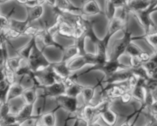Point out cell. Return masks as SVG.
<instances>
[{
    "label": "cell",
    "mask_w": 157,
    "mask_h": 126,
    "mask_svg": "<svg viewBox=\"0 0 157 126\" xmlns=\"http://www.w3.org/2000/svg\"><path fill=\"white\" fill-rule=\"evenodd\" d=\"M123 31H124L123 38L116 40L113 43L108 60L119 61L120 57L126 53V50H127L129 44L133 41V36L132 35V32L129 30L128 26H127L123 30Z\"/></svg>",
    "instance_id": "1"
},
{
    "label": "cell",
    "mask_w": 157,
    "mask_h": 126,
    "mask_svg": "<svg viewBox=\"0 0 157 126\" xmlns=\"http://www.w3.org/2000/svg\"><path fill=\"white\" fill-rule=\"evenodd\" d=\"M43 50V49H40L38 47V44H35L32 48L29 59L27 60L28 64L33 72L42 70L51 64V63L44 57Z\"/></svg>",
    "instance_id": "2"
},
{
    "label": "cell",
    "mask_w": 157,
    "mask_h": 126,
    "mask_svg": "<svg viewBox=\"0 0 157 126\" xmlns=\"http://www.w3.org/2000/svg\"><path fill=\"white\" fill-rule=\"evenodd\" d=\"M34 76L38 82L40 87H46V86L52 85L55 83L62 82L63 80L58 76L50 65L45 68L40 70L38 71L34 72ZM38 87V88H39Z\"/></svg>",
    "instance_id": "3"
},
{
    "label": "cell",
    "mask_w": 157,
    "mask_h": 126,
    "mask_svg": "<svg viewBox=\"0 0 157 126\" xmlns=\"http://www.w3.org/2000/svg\"><path fill=\"white\" fill-rule=\"evenodd\" d=\"M156 6L157 0H155L145 10L140 11V12H136L133 13L135 15V17L137 18L139 22L141 24V25L145 29V35L150 34V30H151L152 28H155L156 31L157 29V27L155 25L154 23H153V20L151 19L152 13L157 11Z\"/></svg>",
    "instance_id": "4"
},
{
    "label": "cell",
    "mask_w": 157,
    "mask_h": 126,
    "mask_svg": "<svg viewBox=\"0 0 157 126\" xmlns=\"http://www.w3.org/2000/svg\"><path fill=\"white\" fill-rule=\"evenodd\" d=\"M130 68V66H126L124 64H121L120 61H111V60H107L104 64L102 65H94L92 66L90 69L84 71V73H80L79 76H82V75L86 74V73H89L93 70H101L103 71L105 74L106 78L109 77L110 76L113 75L116 72L119 71L121 70H124V69Z\"/></svg>",
    "instance_id": "5"
},
{
    "label": "cell",
    "mask_w": 157,
    "mask_h": 126,
    "mask_svg": "<svg viewBox=\"0 0 157 126\" xmlns=\"http://www.w3.org/2000/svg\"><path fill=\"white\" fill-rule=\"evenodd\" d=\"M87 64H91L92 66L96 65L97 57L95 54L87 53L84 55H79L67 62V67L72 73L80 70Z\"/></svg>",
    "instance_id": "6"
},
{
    "label": "cell",
    "mask_w": 157,
    "mask_h": 126,
    "mask_svg": "<svg viewBox=\"0 0 157 126\" xmlns=\"http://www.w3.org/2000/svg\"><path fill=\"white\" fill-rule=\"evenodd\" d=\"M55 99L58 102V105L56 109L52 110L54 113H55L58 109H63L67 111L69 115L75 116L79 110L80 107L78 106V98L71 97L66 95H61L55 98Z\"/></svg>",
    "instance_id": "7"
},
{
    "label": "cell",
    "mask_w": 157,
    "mask_h": 126,
    "mask_svg": "<svg viewBox=\"0 0 157 126\" xmlns=\"http://www.w3.org/2000/svg\"><path fill=\"white\" fill-rule=\"evenodd\" d=\"M39 88L42 89V95L40 97H42L45 99L47 98H56L61 95L65 94L66 87L63 82L55 83L52 85L46 86V87H40Z\"/></svg>",
    "instance_id": "8"
},
{
    "label": "cell",
    "mask_w": 157,
    "mask_h": 126,
    "mask_svg": "<svg viewBox=\"0 0 157 126\" xmlns=\"http://www.w3.org/2000/svg\"><path fill=\"white\" fill-rule=\"evenodd\" d=\"M37 39L41 40V42H42L43 45H44L42 48L43 50L46 47L52 46V47H56V48H58V50H60L62 52L64 48V46H62L61 44H59V43L55 41L54 36L49 32L48 28H41V31H40L38 36H37Z\"/></svg>",
    "instance_id": "9"
},
{
    "label": "cell",
    "mask_w": 157,
    "mask_h": 126,
    "mask_svg": "<svg viewBox=\"0 0 157 126\" xmlns=\"http://www.w3.org/2000/svg\"><path fill=\"white\" fill-rule=\"evenodd\" d=\"M132 74H133V73H132L131 68L121 70L113 73L109 77L106 78L104 80V82L107 83V84L122 83L127 82L129 78L132 76Z\"/></svg>",
    "instance_id": "10"
},
{
    "label": "cell",
    "mask_w": 157,
    "mask_h": 126,
    "mask_svg": "<svg viewBox=\"0 0 157 126\" xmlns=\"http://www.w3.org/2000/svg\"><path fill=\"white\" fill-rule=\"evenodd\" d=\"M27 12L26 20L32 24L33 21L40 20L44 14V7L43 5L38 4L32 6H25Z\"/></svg>",
    "instance_id": "11"
},
{
    "label": "cell",
    "mask_w": 157,
    "mask_h": 126,
    "mask_svg": "<svg viewBox=\"0 0 157 126\" xmlns=\"http://www.w3.org/2000/svg\"><path fill=\"white\" fill-rule=\"evenodd\" d=\"M127 26H128V21H124L119 16H115L109 21L107 34L110 37H113L114 34H116L119 31H123Z\"/></svg>",
    "instance_id": "12"
},
{
    "label": "cell",
    "mask_w": 157,
    "mask_h": 126,
    "mask_svg": "<svg viewBox=\"0 0 157 126\" xmlns=\"http://www.w3.org/2000/svg\"><path fill=\"white\" fill-rule=\"evenodd\" d=\"M155 0H127L125 7L129 12H140L147 9Z\"/></svg>",
    "instance_id": "13"
},
{
    "label": "cell",
    "mask_w": 157,
    "mask_h": 126,
    "mask_svg": "<svg viewBox=\"0 0 157 126\" xmlns=\"http://www.w3.org/2000/svg\"><path fill=\"white\" fill-rule=\"evenodd\" d=\"M81 14L87 16L102 14L101 9L96 0H87L81 8Z\"/></svg>",
    "instance_id": "14"
},
{
    "label": "cell",
    "mask_w": 157,
    "mask_h": 126,
    "mask_svg": "<svg viewBox=\"0 0 157 126\" xmlns=\"http://www.w3.org/2000/svg\"><path fill=\"white\" fill-rule=\"evenodd\" d=\"M79 55L83 54L79 47L75 44L74 45L68 46V47H64V50L62 51V59H61V62L67 63L71 59H73V58L76 57L77 56H79Z\"/></svg>",
    "instance_id": "15"
},
{
    "label": "cell",
    "mask_w": 157,
    "mask_h": 126,
    "mask_svg": "<svg viewBox=\"0 0 157 126\" xmlns=\"http://www.w3.org/2000/svg\"><path fill=\"white\" fill-rule=\"evenodd\" d=\"M51 66L53 67L55 71L56 72L57 74L64 80L67 79L70 76L72 75V72L69 70L67 67V63L64 62H58V63H51Z\"/></svg>",
    "instance_id": "16"
},
{
    "label": "cell",
    "mask_w": 157,
    "mask_h": 126,
    "mask_svg": "<svg viewBox=\"0 0 157 126\" xmlns=\"http://www.w3.org/2000/svg\"><path fill=\"white\" fill-rule=\"evenodd\" d=\"M144 83H145V80L139 78V80H138V83L135 88L133 90H131L133 99H136V100L140 102L141 105L144 104V99H145L146 90L145 87H144Z\"/></svg>",
    "instance_id": "17"
},
{
    "label": "cell",
    "mask_w": 157,
    "mask_h": 126,
    "mask_svg": "<svg viewBox=\"0 0 157 126\" xmlns=\"http://www.w3.org/2000/svg\"><path fill=\"white\" fill-rule=\"evenodd\" d=\"M34 106H35V104H32V105H29V104H25L20 110L18 111V113L15 115V117H16L17 122L18 123H21L24 121L27 120L29 118L32 117L33 115L34 110Z\"/></svg>",
    "instance_id": "18"
},
{
    "label": "cell",
    "mask_w": 157,
    "mask_h": 126,
    "mask_svg": "<svg viewBox=\"0 0 157 126\" xmlns=\"http://www.w3.org/2000/svg\"><path fill=\"white\" fill-rule=\"evenodd\" d=\"M30 25L31 24L26 19L23 21H18V20H15L14 18H11L9 28L12 29L13 31H16L17 33L19 34L21 36H22V35H24L25 32L27 30L28 28Z\"/></svg>",
    "instance_id": "19"
},
{
    "label": "cell",
    "mask_w": 157,
    "mask_h": 126,
    "mask_svg": "<svg viewBox=\"0 0 157 126\" xmlns=\"http://www.w3.org/2000/svg\"><path fill=\"white\" fill-rule=\"evenodd\" d=\"M25 89V88L23 87L21 83L16 82L14 84H12V85H11L9 90V93H8L7 102H10L13 99L22 96V93L24 92Z\"/></svg>",
    "instance_id": "20"
},
{
    "label": "cell",
    "mask_w": 157,
    "mask_h": 126,
    "mask_svg": "<svg viewBox=\"0 0 157 126\" xmlns=\"http://www.w3.org/2000/svg\"><path fill=\"white\" fill-rule=\"evenodd\" d=\"M8 58H6L3 63V69H4V73H5V80L8 84L9 85H12L15 83L17 82V76L15 75V71L9 65V62H8Z\"/></svg>",
    "instance_id": "21"
},
{
    "label": "cell",
    "mask_w": 157,
    "mask_h": 126,
    "mask_svg": "<svg viewBox=\"0 0 157 126\" xmlns=\"http://www.w3.org/2000/svg\"><path fill=\"white\" fill-rule=\"evenodd\" d=\"M35 44H37V37H32L30 41L25 46H24L22 48L19 49L17 51L18 52V56H20L23 60L27 61L29 56H30V54L32 52V48H33Z\"/></svg>",
    "instance_id": "22"
},
{
    "label": "cell",
    "mask_w": 157,
    "mask_h": 126,
    "mask_svg": "<svg viewBox=\"0 0 157 126\" xmlns=\"http://www.w3.org/2000/svg\"><path fill=\"white\" fill-rule=\"evenodd\" d=\"M25 101V104H29V105H32V104H35L36 102V99L38 98V95H37V88L34 86L28 89H25L24 92L21 96Z\"/></svg>",
    "instance_id": "23"
},
{
    "label": "cell",
    "mask_w": 157,
    "mask_h": 126,
    "mask_svg": "<svg viewBox=\"0 0 157 126\" xmlns=\"http://www.w3.org/2000/svg\"><path fill=\"white\" fill-rule=\"evenodd\" d=\"M104 122L109 126H113L117 121V114L112 111L110 109H108L104 113H101V117Z\"/></svg>",
    "instance_id": "24"
},
{
    "label": "cell",
    "mask_w": 157,
    "mask_h": 126,
    "mask_svg": "<svg viewBox=\"0 0 157 126\" xmlns=\"http://www.w3.org/2000/svg\"><path fill=\"white\" fill-rule=\"evenodd\" d=\"M96 87H84L82 90L81 94L84 99V105H90V102L94 97Z\"/></svg>",
    "instance_id": "25"
},
{
    "label": "cell",
    "mask_w": 157,
    "mask_h": 126,
    "mask_svg": "<svg viewBox=\"0 0 157 126\" xmlns=\"http://www.w3.org/2000/svg\"><path fill=\"white\" fill-rule=\"evenodd\" d=\"M84 86L78 84V83H76L73 84L71 87L66 88L65 94L64 95L71 96V97L78 98V96L80 94H81V92H82V90L84 89Z\"/></svg>",
    "instance_id": "26"
},
{
    "label": "cell",
    "mask_w": 157,
    "mask_h": 126,
    "mask_svg": "<svg viewBox=\"0 0 157 126\" xmlns=\"http://www.w3.org/2000/svg\"><path fill=\"white\" fill-rule=\"evenodd\" d=\"M41 125L44 126H55V116L53 111L48 113H43L41 117Z\"/></svg>",
    "instance_id": "27"
},
{
    "label": "cell",
    "mask_w": 157,
    "mask_h": 126,
    "mask_svg": "<svg viewBox=\"0 0 157 126\" xmlns=\"http://www.w3.org/2000/svg\"><path fill=\"white\" fill-rule=\"evenodd\" d=\"M42 114L43 113H38V114L36 116H32L29 119L20 123L21 126H38L39 125V121Z\"/></svg>",
    "instance_id": "28"
},
{
    "label": "cell",
    "mask_w": 157,
    "mask_h": 126,
    "mask_svg": "<svg viewBox=\"0 0 157 126\" xmlns=\"http://www.w3.org/2000/svg\"><path fill=\"white\" fill-rule=\"evenodd\" d=\"M131 70L133 74L135 75L136 76H137L140 79H143L144 80H148L149 78H150L148 73H147V70L144 68V66H141V67H138V68H131Z\"/></svg>",
    "instance_id": "29"
},
{
    "label": "cell",
    "mask_w": 157,
    "mask_h": 126,
    "mask_svg": "<svg viewBox=\"0 0 157 126\" xmlns=\"http://www.w3.org/2000/svg\"><path fill=\"white\" fill-rule=\"evenodd\" d=\"M143 50L138 47L137 45L134 44L133 42H131L127 47V50H126V53L127 54L130 55V57H134V56H139L140 54L142 52Z\"/></svg>",
    "instance_id": "30"
},
{
    "label": "cell",
    "mask_w": 157,
    "mask_h": 126,
    "mask_svg": "<svg viewBox=\"0 0 157 126\" xmlns=\"http://www.w3.org/2000/svg\"><path fill=\"white\" fill-rule=\"evenodd\" d=\"M23 61H24V60H23L21 57L18 56V55L17 57H15L8 58V62H9L11 67L13 69L14 71H15V70L20 67V65H21V64L22 63Z\"/></svg>",
    "instance_id": "31"
},
{
    "label": "cell",
    "mask_w": 157,
    "mask_h": 126,
    "mask_svg": "<svg viewBox=\"0 0 157 126\" xmlns=\"http://www.w3.org/2000/svg\"><path fill=\"white\" fill-rule=\"evenodd\" d=\"M17 122L16 117H15V115L9 114L8 116H6V117H4L3 119H2L0 120V125L1 126H6V125H12V124H15Z\"/></svg>",
    "instance_id": "32"
},
{
    "label": "cell",
    "mask_w": 157,
    "mask_h": 126,
    "mask_svg": "<svg viewBox=\"0 0 157 126\" xmlns=\"http://www.w3.org/2000/svg\"><path fill=\"white\" fill-rule=\"evenodd\" d=\"M10 102H2L0 103V120L11 113Z\"/></svg>",
    "instance_id": "33"
},
{
    "label": "cell",
    "mask_w": 157,
    "mask_h": 126,
    "mask_svg": "<svg viewBox=\"0 0 157 126\" xmlns=\"http://www.w3.org/2000/svg\"><path fill=\"white\" fill-rule=\"evenodd\" d=\"M144 87L147 90H150V92H153L157 88V79L156 78L150 77L148 80H145Z\"/></svg>",
    "instance_id": "34"
},
{
    "label": "cell",
    "mask_w": 157,
    "mask_h": 126,
    "mask_svg": "<svg viewBox=\"0 0 157 126\" xmlns=\"http://www.w3.org/2000/svg\"><path fill=\"white\" fill-rule=\"evenodd\" d=\"M143 62L139 57V56H134V57H130V68H138V67L143 66Z\"/></svg>",
    "instance_id": "35"
},
{
    "label": "cell",
    "mask_w": 157,
    "mask_h": 126,
    "mask_svg": "<svg viewBox=\"0 0 157 126\" xmlns=\"http://www.w3.org/2000/svg\"><path fill=\"white\" fill-rule=\"evenodd\" d=\"M133 99V98L131 91L126 92V93H124V94L121 96V98H120V101H121V103L124 104V105H127V104L130 103Z\"/></svg>",
    "instance_id": "36"
},
{
    "label": "cell",
    "mask_w": 157,
    "mask_h": 126,
    "mask_svg": "<svg viewBox=\"0 0 157 126\" xmlns=\"http://www.w3.org/2000/svg\"><path fill=\"white\" fill-rule=\"evenodd\" d=\"M10 86L11 85H9L6 88L3 89V90H0V103L7 102V96Z\"/></svg>",
    "instance_id": "37"
},
{
    "label": "cell",
    "mask_w": 157,
    "mask_h": 126,
    "mask_svg": "<svg viewBox=\"0 0 157 126\" xmlns=\"http://www.w3.org/2000/svg\"><path fill=\"white\" fill-rule=\"evenodd\" d=\"M139 57L140 58V60L142 61L143 64H145V63L148 62V61H150V58H151V55H150V54L147 53V52H145L143 50V51L140 54Z\"/></svg>",
    "instance_id": "38"
},
{
    "label": "cell",
    "mask_w": 157,
    "mask_h": 126,
    "mask_svg": "<svg viewBox=\"0 0 157 126\" xmlns=\"http://www.w3.org/2000/svg\"><path fill=\"white\" fill-rule=\"evenodd\" d=\"M7 41H8L6 40V37H5L3 32L0 33V46H2V44H4L5 43H6Z\"/></svg>",
    "instance_id": "39"
},
{
    "label": "cell",
    "mask_w": 157,
    "mask_h": 126,
    "mask_svg": "<svg viewBox=\"0 0 157 126\" xmlns=\"http://www.w3.org/2000/svg\"><path fill=\"white\" fill-rule=\"evenodd\" d=\"M5 80V73L4 69H3V65L0 66V82Z\"/></svg>",
    "instance_id": "40"
},
{
    "label": "cell",
    "mask_w": 157,
    "mask_h": 126,
    "mask_svg": "<svg viewBox=\"0 0 157 126\" xmlns=\"http://www.w3.org/2000/svg\"><path fill=\"white\" fill-rule=\"evenodd\" d=\"M150 61H152L153 62H154L155 64H157V51L155 52L153 55H151V58H150Z\"/></svg>",
    "instance_id": "41"
},
{
    "label": "cell",
    "mask_w": 157,
    "mask_h": 126,
    "mask_svg": "<svg viewBox=\"0 0 157 126\" xmlns=\"http://www.w3.org/2000/svg\"><path fill=\"white\" fill-rule=\"evenodd\" d=\"M152 93V96H153V99H154L155 102H157V88L155 90H153Z\"/></svg>",
    "instance_id": "42"
},
{
    "label": "cell",
    "mask_w": 157,
    "mask_h": 126,
    "mask_svg": "<svg viewBox=\"0 0 157 126\" xmlns=\"http://www.w3.org/2000/svg\"><path fill=\"white\" fill-rule=\"evenodd\" d=\"M83 121L81 120V119H79V118H77L76 119H75V124H74L73 126H79L80 124H81V122H82Z\"/></svg>",
    "instance_id": "43"
},
{
    "label": "cell",
    "mask_w": 157,
    "mask_h": 126,
    "mask_svg": "<svg viewBox=\"0 0 157 126\" xmlns=\"http://www.w3.org/2000/svg\"><path fill=\"white\" fill-rule=\"evenodd\" d=\"M9 1H12V0H0V4H4V3L8 2Z\"/></svg>",
    "instance_id": "44"
},
{
    "label": "cell",
    "mask_w": 157,
    "mask_h": 126,
    "mask_svg": "<svg viewBox=\"0 0 157 126\" xmlns=\"http://www.w3.org/2000/svg\"><path fill=\"white\" fill-rule=\"evenodd\" d=\"M6 126H21V124L18 123V122H16V123H15V124H12V125H6Z\"/></svg>",
    "instance_id": "45"
},
{
    "label": "cell",
    "mask_w": 157,
    "mask_h": 126,
    "mask_svg": "<svg viewBox=\"0 0 157 126\" xmlns=\"http://www.w3.org/2000/svg\"><path fill=\"white\" fill-rule=\"evenodd\" d=\"M38 126H44V125H39Z\"/></svg>",
    "instance_id": "46"
},
{
    "label": "cell",
    "mask_w": 157,
    "mask_h": 126,
    "mask_svg": "<svg viewBox=\"0 0 157 126\" xmlns=\"http://www.w3.org/2000/svg\"><path fill=\"white\" fill-rule=\"evenodd\" d=\"M156 10H157V6H156Z\"/></svg>",
    "instance_id": "47"
},
{
    "label": "cell",
    "mask_w": 157,
    "mask_h": 126,
    "mask_svg": "<svg viewBox=\"0 0 157 126\" xmlns=\"http://www.w3.org/2000/svg\"><path fill=\"white\" fill-rule=\"evenodd\" d=\"M156 51H157V49H156Z\"/></svg>",
    "instance_id": "48"
},
{
    "label": "cell",
    "mask_w": 157,
    "mask_h": 126,
    "mask_svg": "<svg viewBox=\"0 0 157 126\" xmlns=\"http://www.w3.org/2000/svg\"><path fill=\"white\" fill-rule=\"evenodd\" d=\"M0 15H1V13H0Z\"/></svg>",
    "instance_id": "49"
}]
</instances>
